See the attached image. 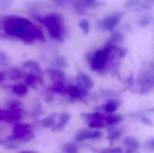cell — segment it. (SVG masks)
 <instances>
[{
    "mask_svg": "<svg viewBox=\"0 0 154 153\" xmlns=\"http://www.w3.org/2000/svg\"><path fill=\"white\" fill-rule=\"evenodd\" d=\"M23 67H24V68H30L32 70L36 71V72L40 71V65H39L36 61H34V60H27V61L23 64Z\"/></svg>",
    "mask_w": 154,
    "mask_h": 153,
    "instance_id": "cell-22",
    "label": "cell"
},
{
    "mask_svg": "<svg viewBox=\"0 0 154 153\" xmlns=\"http://www.w3.org/2000/svg\"><path fill=\"white\" fill-rule=\"evenodd\" d=\"M37 82V78L33 74H30L25 78V86H29V87H34Z\"/></svg>",
    "mask_w": 154,
    "mask_h": 153,
    "instance_id": "cell-23",
    "label": "cell"
},
{
    "mask_svg": "<svg viewBox=\"0 0 154 153\" xmlns=\"http://www.w3.org/2000/svg\"><path fill=\"white\" fill-rule=\"evenodd\" d=\"M121 134H122V133H121L120 131H116V132L111 133V134H109V135L107 136V139L110 140V141H115V140H116L118 137H120Z\"/></svg>",
    "mask_w": 154,
    "mask_h": 153,
    "instance_id": "cell-29",
    "label": "cell"
},
{
    "mask_svg": "<svg viewBox=\"0 0 154 153\" xmlns=\"http://www.w3.org/2000/svg\"><path fill=\"white\" fill-rule=\"evenodd\" d=\"M88 127L91 129L99 130V129H103L104 127H106V124H105L104 121L101 120V118H97V119H94L91 122H89Z\"/></svg>",
    "mask_w": 154,
    "mask_h": 153,
    "instance_id": "cell-14",
    "label": "cell"
},
{
    "mask_svg": "<svg viewBox=\"0 0 154 153\" xmlns=\"http://www.w3.org/2000/svg\"><path fill=\"white\" fill-rule=\"evenodd\" d=\"M19 153H37L36 151H20Z\"/></svg>",
    "mask_w": 154,
    "mask_h": 153,
    "instance_id": "cell-32",
    "label": "cell"
},
{
    "mask_svg": "<svg viewBox=\"0 0 154 153\" xmlns=\"http://www.w3.org/2000/svg\"><path fill=\"white\" fill-rule=\"evenodd\" d=\"M123 40H124V34L123 33H121L120 32H113L110 38H109L108 43L116 45V43L121 42Z\"/></svg>",
    "mask_w": 154,
    "mask_h": 153,
    "instance_id": "cell-12",
    "label": "cell"
},
{
    "mask_svg": "<svg viewBox=\"0 0 154 153\" xmlns=\"http://www.w3.org/2000/svg\"><path fill=\"white\" fill-rule=\"evenodd\" d=\"M5 32L14 38L25 41H32L36 39L44 40V33L31 20L21 15H6L4 22Z\"/></svg>",
    "mask_w": 154,
    "mask_h": 153,
    "instance_id": "cell-1",
    "label": "cell"
},
{
    "mask_svg": "<svg viewBox=\"0 0 154 153\" xmlns=\"http://www.w3.org/2000/svg\"><path fill=\"white\" fill-rule=\"evenodd\" d=\"M13 4V0H0V9H7Z\"/></svg>",
    "mask_w": 154,
    "mask_h": 153,
    "instance_id": "cell-26",
    "label": "cell"
},
{
    "mask_svg": "<svg viewBox=\"0 0 154 153\" xmlns=\"http://www.w3.org/2000/svg\"><path fill=\"white\" fill-rule=\"evenodd\" d=\"M4 76H5L4 72H0V83L3 81V79H4Z\"/></svg>",
    "mask_w": 154,
    "mask_h": 153,
    "instance_id": "cell-31",
    "label": "cell"
},
{
    "mask_svg": "<svg viewBox=\"0 0 154 153\" xmlns=\"http://www.w3.org/2000/svg\"><path fill=\"white\" fill-rule=\"evenodd\" d=\"M102 133L100 131H89V130H82L80 131L75 137L76 142H83L85 140H97L102 137Z\"/></svg>",
    "mask_w": 154,
    "mask_h": 153,
    "instance_id": "cell-4",
    "label": "cell"
},
{
    "mask_svg": "<svg viewBox=\"0 0 154 153\" xmlns=\"http://www.w3.org/2000/svg\"><path fill=\"white\" fill-rule=\"evenodd\" d=\"M62 151L65 153H79V148L75 143L69 142L62 146Z\"/></svg>",
    "mask_w": 154,
    "mask_h": 153,
    "instance_id": "cell-20",
    "label": "cell"
},
{
    "mask_svg": "<svg viewBox=\"0 0 154 153\" xmlns=\"http://www.w3.org/2000/svg\"><path fill=\"white\" fill-rule=\"evenodd\" d=\"M124 14L121 12H114L98 22V26L103 31H113L122 22Z\"/></svg>",
    "mask_w": 154,
    "mask_h": 153,
    "instance_id": "cell-3",
    "label": "cell"
},
{
    "mask_svg": "<svg viewBox=\"0 0 154 153\" xmlns=\"http://www.w3.org/2000/svg\"><path fill=\"white\" fill-rule=\"evenodd\" d=\"M152 4H153V0H144L142 4V6L143 9L148 10L152 6Z\"/></svg>",
    "mask_w": 154,
    "mask_h": 153,
    "instance_id": "cell-30",
    "label": "cell"
},
{
    "mask_svg": "<svg viewBox=\"0 0 154 153\" xmlns=\"http://www.w3.org/2000/svg\"><path fill=\"white\" fill-rule=\"evenodd\" d=\"M145 151H150V152H152L154 150V140L152 138V139H150L148 142H146V143H145Z\"/></svg>",
    "mask_w": 154,
    "mask_h": 153,
    "instance_id": "cell-27",
    "label": "cell"
},
{
    "mask_svg": "<svg viewBox=\"0 0 154 153\" xmlns=\"http://www.w3.org/2000/svg\"><path fill=\"white\" fill-rule=\"evenodd\" d=\"M82 1L87 8H93L101 5V3L98 2V0H82Z\"/></svg>",
    "mask_w": 154,
    "mask_h": 153,
    "instance_id": "cell-24",
    "label": "cell"
},
{
    "mask_svg": "<svg viewBox=\"0 0 154 153\" xmlns=\"http://www.w3.org/2000/svg\"><path fill=\"white\" fill-rule=\"evenodd\" d=\"M125 147V153H135L141 147V142L133 137H126L123 142Z\"/></svg>",
    "mask_w": 154,
    "mask_h": 153,
    "instance_id": "cell-5",
    "label": "cell"
},
{
    "mask_svg": "<svg viewBox=\"0 0 154 153\" xmlns=\"http://www.w3.org/2000/svg\"><path fill=\"white\" fill-rule=\"evenodd\" d=\"M78 82L79 84V87L82 89H90L94 87V83L93 80L91 79V78H89L87 74H85L84 72H80L78 75Z\"/></svg>",
    "mask_w": 154,
    "mask_h": 153,
    "instance_id": "cell-6",
    "label": "cell"
},
{
    "mask_svg": "<svg viewBox=\"0 0 154 153\" xmlns=\"http://www.w3.org/2000/svg\"><path fill=\"white\" fill-rule=\"evenodd\" d=\"M70 118H71V115H70L69 113H62V114H60V121H59V123L57 124L54 125V127L52 128V131H54V132L62 131L65 128L66 124L69 122Z\"/></svg>",
    "mask_w": 154,
    "mask_h": 153,
    "instance_id": "cell-7",
    "label": "cell"
},
{
    "mask_svg": "<svg viewBox=\"0 0 154 153\" xmlns=\"http://www.w3.org/2000/svg\"><path fill=\"white\" fill-rule=\"evenodd\" d=\"M55 119H56V114H51L50 115L44 117L41 121V124L45 128H51L55 124Z\"/></svg>",
    "mask_w": 154,
    "mask_h": 153,
    "instance_id": "cell-10",
    "label": "cell"
},
{
    "mask_svg": "<svg viewBox=\"0 0 154 153\" xmlns=\"http://www.w3.org/2000/svg\"><path fill=\"white\" fill-rule=\"evenodd\" d=\"M52 90L56 93H60V94H65L66 93V87L61 84V83H56L53 87H52Z\"/></svg>",
    "mask_w": 154,
    "mask_h": 153,
    "instance_id": "cell-25",
    "label": "cell"
},
{
    "mask_svg": "<svg viewBox=\"0 0 154 153\" xmlns=\"http://www.w3.org/2000/svg\"><path fill=\"white\" fill-rule=\"evenodd\" d=\"M13 92L14 94H16L17 96H23L27 94L28 92V88L25 85H22V84H19V85H15L13 87Z\"/></svg>",
    "mask_w": 154,
    "mask_h": 153,
    "instance_id": "cell-13",
    "label": "cell"
},
{
    "mask_svg": "<svg viewBox=\"0 0 154 153\" xmlns=\"http://www.w3.org/2000/svg\"><path fill=\"white\" fill-rule=\"evenodd\" d=\"M120 105H121V102L118 101V100H109L105 105L104 109H105V111L106 113L112 114V113L116 112L118 109V107L120 106Z\"/></svg>",
    "mask_w": 154,
    "mask_h": 153,
    "instance_id": "cell-9",
    "label": "cell"
},
{
    "mask_svg": "<svg viewBox=\"0 0 154 153\" xmlns=\"http://www.w3.org/2000/svg\"><path fill=\"white\" fill-rule=\"evenodd\" d=\"M79 26L84 34H88L90 31V23L87 19H82L79 22Z\"/></svg>",
    "mask_w": 154,
    "mask_h": 153,
    "instance_id": "cell-21",
    "label": "cell"
},
{
    "mask_svg": "<svg viewBox=\"0 0 154 153\" xmlns=\"http://www.w3.org/2000/svg\"><path fill=\"white\" fill-rule=\"evenodd\" d=\"M71 5H72L73 10L79 14H82L86 12L88 9L82 0H71Z\"/></svg>",
    "mask_w": 154,
    "mask_h": 153,
    "instance_id": "cell-11",
    "label": "cell"
},
{
    "mask_svg": "<svg viewBox=\"0 0 154 153\" xmlns=\"http://www.w3.org/2000/svg\"><path fill=\"white\" fill-rule=\"evenodd\" d=\"M100 153H123V149L120 147L110 148V149H106V150L102 151Z\"/></svg>",
    "mask_w": 154,
    "mask_h": 153,
    "instance_id": "cell-28",
    "label": "cell"
},
{
    "mask_svg": "<svg viewBox=\"0 0 154 153\" xmlns=\"http://www.w3.org/2000/svg\"><path fill=\"white\" fill-rule=\"evenodd\" d=\"M66 93L73 98H80L83 96L84 89L78 86H69L66 87Z\"/></svg>",
    "mask_w": 154,
    "mask_h": 153,
    "instance_id": "cell-8",
    "label": "cell"
},
{
    "mask_svg": "<svg viewBox=\"0 0 154 153\" xmlns=\"http://www.w3.org/2000/svg\"><path fill=\"white\" fill-rule=\"evenodd\" d=\"M152 23V16L150 14H146L143 15L138 22L139 25L142 27H146V26L150 25Z\"/></svg>",
    "mask_w": 154,
    "mask_h": 153,
    "instance_id": "cell-18",
    "label": "cell"
},
{
    "mask_svg": "<svg viewBox=\"0 0 154 153\" xmlns=\"http://www.w3.org/2000/svg\"><path fill=\"white\" fill-rule=\"evenodd\" d=\"M9 78L12 80H17L22 77V71L19 68H12L8 71Z\"/></svg>",
    "mask_w": 154,
    "mask_h": 153,
    "instance_id": "cell-19",
    "label": "cell"
},
{
    "mask_svg": "<svg viewBox=\"0 0 154 153\" xmlns=\"http://www.w3.org/2000/svg\"><path fill=\"white\" fill-rule=\"evenodd\" d=\"M143 4V0H127L125 3V7L127 9H137L139 8Z\"/></svg>",
    "mask_w": 154,
    "mask_h": 153,
    "instance_id": "cell-17",
    "label": "cell"
},
{
    "mask_svg": "<svg viewBox=\"0 0 154 153\" xmlns=\"http://www.w3.org/2000/svg\"><path fill=\"white\" fill-rule=\"evenodd\" d=\"M53 65H54L58 69H61L66 68V66L68 65V62H67V60L65 59L64 56H59V57H57V58L54 60Z\"/></svg>",
    "mask_w": 154,
    "mask_h": 153,
    "instance_id": "cell-16",
    "label": "cell"
},
{
    "mask_svg": "<svg viewBox=\"0 0 154 153\" xmlns=\"http://www.w3.org/2000/svg\"><path fill=\"white\" fill-rule=\"evenodd\" d=\"M33 16L38 22H40L47 28L50 35L53 39L59 41H63L66 30L64 17L62 16V14L58 13H50L45 15L34 14Z\"/></svg>",
    "mask_w": 154,
    "mask_h": 153,
    "instance_id": "cell-2",
    "label": "cell"
},
{
    "mask_svg": "<svg viewBox=\"0 0 154 153\" xmlns=\"http://www.w3.org/2000/svg\"><path fill=\"white\" fill-rule=\"evenodd\" d=\"M124 120V117L121 115H111L106 117V123L108 124H116Z\"/></svg>",
    "mask_w": 154,
    "mask_h": 153,
    "instance_id": "cell-15",
    "label": "cell"
}]
</instances>
